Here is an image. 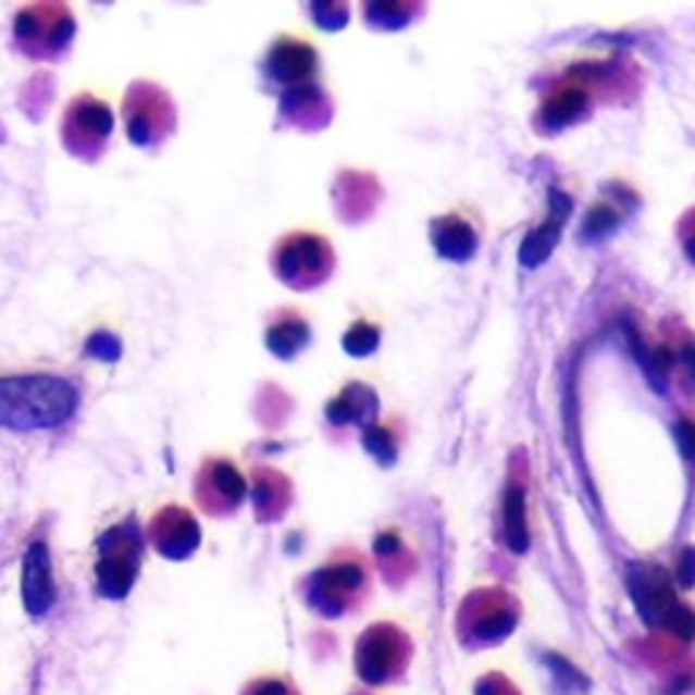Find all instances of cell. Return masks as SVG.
I'll list each match as a JSON object with an SVG mask.
<instances>
[{"instance_id":"cell-12","label":"cell","mask_w":695,"mask_h":695,"mask_svg":"<svg viewBox=\"0 0 695 695\" xmlns=\"http://www.w3.org/2000/svg\"><path fill=\"white\" fill-rule=\"evenodd\" d=\"M305 340H308V330H305V324H299V321L275 324L270 330V335H266V343H270V348L275 350L277 356L297 353Z\"/></svg>"},{"instance_id":"cell-5","label":"cell","mask_w":695,"mask_h":695,"mask_svg":"<svg viewBox=\"0 0 695 695\" xmlns=\"http://www.w3.org/2000/svg\"><path fill=\"white\" fill-rule=\"evenodd\" d=\"M114 117L109 103H103L101 98L90 96V92H82L74 101L65 107L63 120H60V136H63V145L69 147L74 156L79 158H92L103 150L107 139L112 136Z\"/></svg>"},{"instance_id":"cell-14","label":"cell","mask_w":695,"mask_h":695,"mask_svg":"<svg viewBox=\"0 0 695 695\" xmlns=\"http://www.w3.org/2000/svg\"><path fill=\"white\" fill-rule=\"evenodd\" d=\"M680 440H682V451L687 454V457H693L695 454V426L693 424H680Z\"/></svg>"},{"instance_id":"cell-1","label":"cell","mask_w":695,"mask_h":695,"mask_svg":"<svg viewBox=\"0 0 695 695\" xmlns=\"http://www.w3.org/2000/svg\"><path fill=\"white\" fill-rule=\"evenodd\" d=\"M79 410V392L58 375L0 377V430H58Z\"/></svg>"},{"instance_id":"cell-3","label":"cell","mask_w":695,"mask_h":695,"mask_svg":"<svg viewBox=\"0 0 695 695\" xmlns=\"http://www.w3.org/2000/svg\"><path fill=\"white\" fill-rule=\"evenodd\" d=\"M74 30V14L60 3L25 5L14 16L16 47L33 60L60 58L69 49Z\"/></svg>"},{"instance_id":"cell-9","label":"cell","mask_w":695,"mask_h":695,"mask_svg":"<svg viewBox=\"0 0 695 695\" xmlns=\"http://www.w3.org/2000/svg\"><path fill=\"white\" fill-rule=\"evenodd\" d=\"M313 69V52L302 44H291V41H281L270 54V71L272 76L283 82H294L299 76H305Z\"/></svg>"},{"instance_id":"cell-11","label":"cell","mask_w":695,"mask_h":695,"mask_svg":"<svg viewBox=\"0 0 695 695\" xmlns=\"http://www.w3.org/2000/svg\"><path fill=\"white\" fill-rule=\"evenodd\" d=\"M506 528H508V546H513L517 551H524V546H528V528H524V495L519 486L508 489Z\"/></svg>"},{"instance_id":"cell-6","label":"cell","mask_w":695,"mask_h":695,"mask_svg":"<svg viewBox=\"0 0 695 695\" xmlns=\"http://www.w3.org/2000/svg\"><path fill=\"white\" fill-rule=\"evenodd\" d=\"M54 600H58V587H54L49 546L44 541H33L22 560V604L30 617H44L49 615Z\"/></svg>"},{"instance_id":"cell-8","label":"cell","mask_w":695,"mask_h":695,"mask_svg":"<svg viewBox=\"0 0 695 695\" xmlns=\"http://www.w3.org/2000/svg\"><path fill=\"white\" fill-rule=\"evenodd\" d=\"M158 551L169 560H185L199 546V524L185 508H163L150 528Z\"/></svg>"},{"instance_id":"cell-10","label":"cell","mask_w":695,"mask_h":695,"mask_svg":"<svg viewBox=\"0 0 695 695\" xmlns=\"http://www.w3.org/2000/svg\"><path fill=\"white\" fill-rule=\"evenodd\" d=\"M566 215H568V199L560 194V210H557L555 215H551V221L546 223V226L541 228V232L530 234V239L524 243V248H522V261H524V264H528V266L541 264V261H544L546 256H549V250L555 248L557 232H560V226H562V221H566Z\"/></svg>"},{"instance_id":"cell-7","label":"cell","mask_w":695,"mask_h":695,"mask_svg":"<svg viewBox=\"0 0 695 695\" xmlns=\"http://www.w3.org/2000/svg\"><path fill=\"white\" fill-rule=\"evenodd\" d=\"M196 492L201 497V506L210 513L226 511V508L243 502L245 479L226 459H207L199 470V479H196Z\"/></svg>"},{"instance_id":"cell-2","label":"cell","mask_w":695,"mask_h":695,"mask_svg":"<svg viewBox=\"0 0 695 695\" xmlns=\"http://www.w3.org/2000/svg\"><path fill=\"white\" fill-rule=\"evenodd\" d=\"M141 566V535L134 519L114 524L98 538L96 582L103 598L120 600L131 593Z\"/></svg>"},{"instance_id":"cell-4","label":"cell","mask_w":695,"mask_h":695,"mask_svg":"<svg viewBox=\"0 0 695 695\" xmlns=\"http://www.w3.org/2000/svg\"><path fill=\"white\" fill-rule=\"evenodd\" d=\"M125 134L136 147H156L166 139L177 123V112L166 92L158 85L136 82L125 92Z\"/></svg>"},{"instance_id":"cell-13","label":"cell","mask_w":695,"mask_h":695,"mask_svg":"<svg viewBox=\"0 0 695 695\" xmlns=\"http://www.w3.org/2000/svg\"><path fill=\"white\" fill-rule=\"evenodd\" d=\"M85 353L96 356V359L101 361H117L120 353H123V343L114 335H109V332H96V335L87 340Z\"/></svg>"}]
</instances>
